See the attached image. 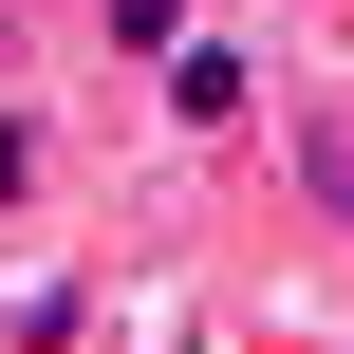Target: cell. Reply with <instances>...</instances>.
I'll use <instances>...</instances> for the list:
<instances>
[{"mask_svg": "<svg viewBox=\"0 0 354 354\" xmlns=\"http://www.w3.org/2000/svg\"><path fill=\"white\" fill-rule=\"evenodd\" d=\"M149 112H168V131H187V149H243V131H261V56H243V37H205V19H187V37H168V56H149Z\"/></svg>", "mask_w": 354, "mask_h": 354, "instance_id": "obj_1", "label": "cell"}, {"mask_svg": "<svg viewBox=\"0 0 354 354\" xmlns=\"http://www.w3.org/2000/svg\"><path fill=\"white\" fill-rule=\"evenodd\" d=\"M280 149H299V205H317V224H336V243H354V112H299Z\"/></svg>", "mask_w": 354, "mask_h": 354, "instance_id": "obj_2", "label": "cell"}, {"mask_svg": "<svg viewBox=\"0 0 354 354\" xmlns=\"http://www.w3.org/2000/svg\"><path fill=\"white\" fill-rule=\"evenodd\" d=\"M93 37H112V56H168V37H187V0H93Z\"/></svg>", "mask_w": 354, "mask_h": 354, "instance_id": "obj_3", "label": "cell"}, {"mask_svg": "<svg viewBox=\"0 0 354 354\" xmlns=\"http://www.w3.org/2000/svg\"><path fill=\"white\" fill-rule=\"evenodd\" d=\"M37 187H56V131H37V112H0V205H37Z\"/></svg>", "mask_w": 354, "mask_h": 354, "instance_id": "obj_4", "label": "cell"}]
</instances>
